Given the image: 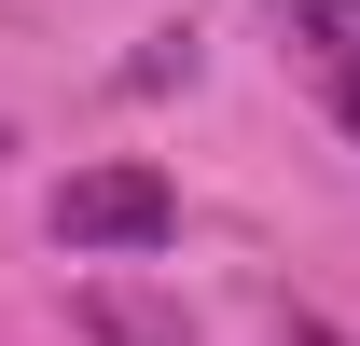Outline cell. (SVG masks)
Masks as SVG:
<instances>
[{
    "label": "cell",
    "mask_w": 360,
    "mask_h": 346,
    "mask_svg": "<svg viewBox=\"0 0 360 346\" xmlns=\"http://www.w3.org/2000/svg\"><path fill=\"white\" fill-rule=\"evenodd\" d=\"M70 319H84V346H194V319L153 305V291H84Z\"/></svg>",
    "instance_id": "3"
},
{
    "label": "cell",
    "mask_w": 360,
    "mask_h": 346,
    "mask_svg": "<svg viewBox=\"0 0 360 346\" xmlns=\"http://www.w3.org/2000/svg\"><path fill=\"white\" fill-rule=\"evenodd\" d=\"M277 28H291V56H305L319 111L360 139V0H277Z\"/></svg>",
    "instance_id": "2"
},
{
    "label": "cell",
    "mask_w": 360,
    "mask_h": 346,
    "mask_svg": "<svg viewBox=\"0 0 360 346\" xmlns=\"http://www.w3.org/2000/svg\"><path fill=\"white\" fill-rule=\"evenodd\" d=\"M56 250H167L180 236V194H167V167H139V153H111V167H70L56 180Z\"/></svg>",
    "instance_id": "1"
},
{
    "label": "cell",
    "mask_w": 360,
    "mask_h": 346,
    "mask_svg": "<svg viewBox=\"0 0 360 346\" xmlns=\"http://www.w3.org/2000/svg\"><path fill=\"white\" fill-rule=\"evenodd\" d=\"M305 346H333V333H305Z\"/></svg>",
    "instance_id": "4"
}]
</instances>
